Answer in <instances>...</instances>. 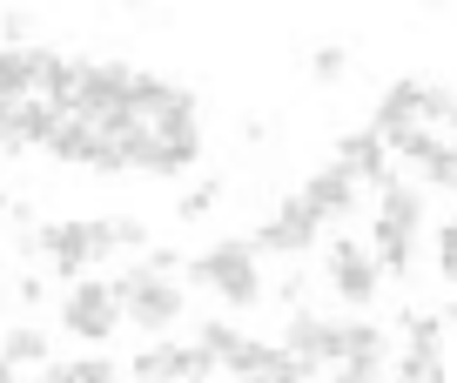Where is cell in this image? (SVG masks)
<instances>
[{"label":"cell","mask_w":457,"mask_h":383,"mask_svg":"<svg viewBox=\"0 0 457 383\" xmlns=\"http://www.w3.org/2000/svg\"><path fill=\"white\" fill-rule=\"evenodd\" d=\"M417 175H424L430 188H457V142H451V135H437V142H430V155L417 162Z\"/></svg>","instance_id":"cell-16"},{"label":"cell","mask_w":457,"mask_h":383,"mask_svg":"<svg viewBox=\"0 0 457 383\" xmlns=\"http://www.w3.org/2000/svg\"><path fill=\"white\" fill-rule=\"evenodd\" d=\"M0 270H7V249H0Z\"/></svg>","instance_id":"cell-31"},{"label":"cell","mask_w":457,"mask_h":383,"mask_svg":"<svg viewBox=\"0 0 457 383\" xmlns=\"http://www.w3.org/2000/svg\"><path fill=\"white\" fill-rule=\"evenodd\" d=\"M437 270H444V283H457V215L437 229Z\"/></svg>","instance_id":"cell-24"},{"label":"cell","mask_w":457,"mask_h":383,"mask_svg":"<svg viewBox=\"0 0 457 383\" xmlns=\"http://www.w3.org/2000/svg\"><path fill=\"white\" fill-rule=\"evenodd\" d=\"M397 323H403L411 343H444V316H430V310H403Z\"/></svg>","instance_id":"cell-18"},{"label":"cell","mask_w":457,"mask_h":383,"mask_svg":"<svg viewBox=\"0 0 457 383\" xmlns=\"http://www.w3.org/2000/svg\"><path fill=\"white\" fill-rule=\"evenodd\" d=\"M303 209L316 215V222H343V215L357 209V175H343L337 162H329V169H316L310 182H303Z\"/></svg>","instance_id":"cell-8"},{"label":"cell","mask_w":457,"mask_h":383,"mask_svg":"<svg viewBox=\"0 0 457 383\" xmlns=\"http://www.w3.org/2000/svg\"><path fill=\"white\" fill-rule=\"evenodd\" d=\"M135 7H142V0H135Z\"/></svg>","instance_id":"cell-33"},{"label":"cell","mask_w":457,"mask_h":383,"mask_svg":"<svg viewBox=\"0 0 457 383\" xmlns=\"http://www.w3.org/2000/svg\"><path fill=\"white\" fill-rule=\"evenodd\" d=\"M337 169L357 175V182H370V188H384V182H390V148H384V135H377V128L343 135V142H337Z\"/></svg>","instance_id":"cell-9"},{"label":"cell","mask_w":457,"mask_h":383,"mask_svg":"<svg viewBox=\"0 0 457 383\" xmlns=\"http://www.w3.org/2000/svg\"><path fill=\"white\" fill-rule=\"evenodd\" d=\"M182 310H188V296L175 289V276H142V270H135V289L121 296V323H135L142 337L182 323Z\"/></svg>","instance_id":"cell-4"},{"label":"cell","mask_w":457,"mask_h":383,"mask_svg":"<svg viewBox=\"0 0 457 383\" xmlns=\"http://www.w3.org/2000/svg\"><path fill=\"white\" fill-rule=\"evenodd\" d=\"M61 329L81 343H108L114 329H121V303L108 296V283H87V276H74V289L61 296Z\"/></svg>","instance_id":"cell-3"},{"label":"cell","mask_w":457,"mask_h":383,"mask_svg":"<svg viewBox=\"0 0 457 383\" xmlns=\"http://www.w3.org/2000/svg\"><path fill=\"white\" fill-rule=\"evenodd\" d=\"M215 196H222V182H195L182 202H175V215H182V222H195V215H209V209H215Z\"/></svg>","instance_id":"cell-20"},{"label":"cell","mask_w":457,"mask_h":383,"mask_svg":"<svg viewBox=\"0 0 457 383\" xmlns=\"http://www.w3.org/2000/svg\"><path fill=\"white\" fill-rule=\"evenodd\" d=\"M188 276H195L202 289H215L222 303H236V310H256L262 303V270H256V249H249V242H215V249H202L195 262H188Z\"/></svg>","instance_id":"cell-1"},{"label":"cell","mask_w":457,"mask_h":383,"mask_svg":"<svg viewBox=\"0 0 457 383\" xmlns=\"http://www.w3.org/2000/svg\"><path fill=\"white\" fill-rule=\"evenodd\" d=\"M135 383H182V343H148V350L129 356Z\"/></svg>","instance_id":"cell-11"},{"label":"cell","mask_w":457,"mask_h":383,"mask_svg":"<svg viewBox=\"0 0 457 383\" xmlns=\"http://www.w3.org/2000/svg\"><path fill=\"white\" fill-rule=\"evenodd\" d=\"M0 28L14 34V47H21V41H28V34H34V21H28V14H21V7H7V14H0Z\"/></svg>","instance_id":"cell-26"},{"label":"cell","mask_w":457,"mask_h":383,"mask_svg":"<svg viewBox=\"0 0 457 383\" xmlns=\"http://www.w3.org/2000/svg\"><path fill=\"white\" fill-rule=\"evenodd\" d=\"M34 249L47 255V270L54 276H87L101 262V255L114 249V236H108V222H41L34 229Z\"/></svg>","instance_id":"cell-2"},{"label":"cell","mask_w":457,"mask_h":383,"mask_svg":"<svg viewBox=\"0 0 457 383\" xmlns=\"http://www.w3.org/2000/svg\"><path fill=\"white\" fill-rule=\"evenodd\" d=\"M316 229H323V222H316L296 196H283V209L249 236V249H256V255H303V249H316Z\"/></svg>","instance_id":"cell-5"},{"label":"cell","mask_w":457,"mask_h":383,"mask_svg":"<svg viewBox=\"0 0 457 383\" xmlns=\"http://www.w3.org/2000/svg\"><path fill=\"white\" fill-rule=\"evenodd\" d=\"M397 383H444V350L411 343V356H397Z\"/></svg>","instance_id":"cell-15"},{"label":"cell","mask_w":457,"mask_h":383,"mask_svg":"<svg viewBox=\"0 0 457 383\" xmlns=\"http://www.w3.org/2000/svg\"><path fill=\"white\" fill-rule=\"evenodd\" d=\"M34 383H68V363H54V356H47V363L34 370Z\"/></svg>","instance_id":"cell-27"},{"label":"cell","mask_w":457,"mask_h":383,"mask_svg":"<svg viewBox=\"0 0 457 383\" xmlns=\"http://www.w3.org/2000/svg\"><path fill=\"white\" fill-rule=\"evenodd\" d=\"M451 142H457V108H451Z\"/></svg>","instance_id":"cell-30"},{"label":"cell","mask_w":457,"mask_h":383,"mask_svg":"<svg viewBox=\"0 0 457 383\" xmlns=\"http://www.w3.org/2000/svg\"><path fill=\"white\" fill-rule=\"evenodd\" d=\"M444 323H457V310H451V316H444Z\"/></svg>","instance_id":"cell-32"},{"label":"cell","mask_w":457,"mask_h":383,"mask_svg":"<svg viewBox=\"0 0 457 383\" xmlns=\"http://www.w3.org/2000/svg\"><path fill=\"white\" fill-rule=\"evenodd\" d=\"M195 343L215 356V370H222V356L236 350V343H243V329H236V323H222V316H209V323H195Z\"/></svg>","instance_id":"cell-17"},{"label":"cell","mask_w":457,"mask_h":383,"mask_svg":"<svg viewBox=\"0 0 457 383\" xmlns=\"http://www.w3.org/2000/svg\"><path fill=\"white\" fill-rule=\"evenodd\" d=\"M411 242H417V236H403V229L377 222V242H370V262H377V276H411Z\"/></svg>","instance_id":"cell-13"},{"label":"cell","mask_w":457,"mask_h":383,"mask_svg":"<svg viewBox=\"0 0 457 383\" xmlns=\"http://www.w3.org/2000/svg\"><path fill=\"white\" fill-rule=\"evenodd\" d=\"M377 222H390V229H403V236H417V229H424V196H411V188L397 182V175H390L384 188H377Z\"/></svg>","instance_id":"cell-10"},{"label":"cell","mask_w":457,"mask_h":383,"mask_svg":"<svg viewBox=\"0 0 457 383\" xmlns=\"http://www.w3.org/2000/svg\"><path fill=\"white\" fill-rule=\"evenodd\" d=\"M403 121H424V81H397L377 101V135H384V128H403Z\"/></svg>","instance_id":"cell-12"},{"label":"cell","mask_w":457,"mask_h":383,"mask_svg":"<svg viewBox=\"0 0 457 383\" xmlns=\"http://www.w3.org/2000/svg\"><path fill=\"white\" fill-rule=\"evenodd\" d=\"M14 303H21V310H41V303H47V283H41V276H21V283H14Z\"/></svg>","instance_id":"cell-25"},{"label":"cell","mask_w":457,"mask_h":383,"mask_svg":"<svg viewBox=\"0 0 457 383\" xmlns=\"http://www.w3.org/2000/svg\"><path fill=\"white\" fill-rule=\"evenodd\" d=\"M283 350L296 356L303 370H323V363H337V356H343V323L296 310V316H289V329H283Z\"/></svg>","instance_id":"cell-7"},{"label":"cell","mask_w":457,"mask_h":383,"mask_svg":"<svg viewBox=\"0 0 457 383\" xmlns=\"http://www.w3.org/2000/svg\"><path fill=\"white\" fill-rule=\"evenodd\" d=\"M68 383H121V377H114L108 356H74V363H68Z\"/></svg>","instance_id":"cell-21"},{"label":"cell","mask_w":457,"mask_h":383,"mask_svg":"<svg viewBox=\"0 0 457 383\" xmlns=\"http://www.w3.org/2000/svg\"><path fill=\"white\" fill-rule=\"evenodd\" d=\"M7 202H14V196H7V188H0V215H7Z\"/></svg>","instance_id":"cell-29"},{"label":"cell","mask_w":457,"mask_h":383,"mask_svg":"<svg viewBox=\"0 0 457 383\" xmlns=\"http://www.w3.org/2000/svg\"><path fill=\"white\" fill-rule=\"evenodd\" d=\"M215 377V356L202 343H182V383H209Z\"/></svg>","instance_id":"cell-23"},{"label":"cell","mask_w":457,"mask_h":383,"mask_svg":"<svg viewBox=\"0 0 457 383\" xmlns=\"http://www.w3.org/2000/svg\"><path fill=\"white\" fill-rule=\"evenodd\" d=\"M323 276H329V289H337L350 310H363V303L377 296V262H370V249H357V242H329V255H323Z\"/></svg>","instance_id":"cell-6"},{"label":"cell","mask_w":457,"mask_h":383,"mask_svg":"<svg viewBox=\"0 0 457 383\" xmlns=\"http://www.w3.org/2000/svg\"><path fill=\"white\" fill-rule=\"evenodd\" d=\"M0 356H7L14 370H41L54 350H47V337H41L34 323H21V329H7V337H0Z\"/></svg>","instance_id":"cell-14"},{"label":"cell","mask_w":457,"mask_h":383,"mask_svg":"<svg viewBox=\"0 0 457 383\" xmlns=\"http://www.w3.org/2000/svg\"><path fill=\"white\" fill-rule=\"evenodd\" d=\"M14 377H21V370H14V363H7V356H0V383H14Z\"/></svg>","instance_id":"cell-28"},{"label":"cell","mask_w":457,"mask_h":383,"mask_svg":"<svg viewBox=\"0 0 457 383\" xmlns=\"http://www.w3.org/2000/svg\"><path fill=\"white\" fill-rule=\"evenodd\" d=\"M310 74H316V81H343V74H350V47H316Z\"/></svg>","instance_id":"cell-19"},{"label":"cell","mask_w":457,"mask_h":383,"mask_svg":"<svg viewBox=\"0 0 457 383\" xmlns=\"http://www.w3.org/2000/svg\"><path fill=\"white\" fill-rule=\"evenodd\" d=\"M108 236H114V249H148V222L142 215H114Z\"/></svg>","instance_id":"cell-22"}]
</instances>
